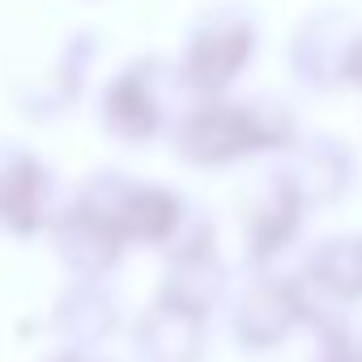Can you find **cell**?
Listing matches in <instances>:
<instances>
[{
  "mask_svg": "<svg viewBox=\"0 0 362 362\" xmlns=\"http://www.w3.org/2000/svg\"><path fill=\"white\" fill-rule=\"evenodd\" d=\"M64 362H73V358H64Z\"/></svg>",
  "mask_w": 362,
  "mask_h": 362,
  "instance_id": "6da1fadb",
  "label": "cell"
}]
</instances>
